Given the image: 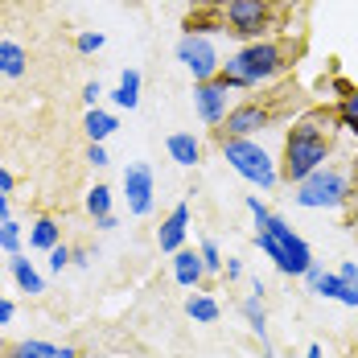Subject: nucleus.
<instances>
[{"mask_svg": "<svg viewBox=\"0 0 358 358\" xmlns=\"http://www.w3.org/2000/svg\"><path fill=\"white\" fill-rule=\"evenodd\" d=\"M334 124H338V111H309L292 124L285 141V157H280V181L296 185L309 173L325 169L329 152H334Z\"/></svg>", "mask_w": 358, "mask_h": 358, "instance_id": "nucleus-1", "label": "nucleus"}, {"mask_svg": "<svg viewBox=\"0 0 358 358\" xmlns=\"http://www.w3.org/2000/svg\"><path fill=\"white\" fill-rule=\"evenodd\" d=\"M292 54H296L292 45H285V41H272V37L248 41L239 54H231V58L222 62L218 83H222L227 91H255V87L272 83L280 71H288Z\"/></svg>", "mask_w": 358, "mask_h": 358, "instance_id": "nucleus-2", "label": "nucleus"}, {"mask_svg": "<svg viewBox=\"0 0 358 358\" xmlns=\"http://www.w3.org/2000/svg\"><path fill=\"white\" fill-rule=\"evenodd\" d=\"M218 148H222V157L231 161V169L243 181L259 185V189H276L280 185V165L272 161V152L264 144H255L251 136H222L218 132Z\"/></svg>", "mask_w": 358, "mask_h": 358, "instance_id": "nucleus-3", "label": "nucleus"}, {"mask_svg": "<svg viewBox=\"0 0 358 358\" xmlns=\"http://www.w3.org/2000/svg\"><path fill=\"white\" fill-rule=\"evenodd\" d=\"M292 202L305 206V210H334V206L350 202V178H346V169L325 165L317 173H309L305 181L292 185Z\"/></svg>", "mask_w": 358, "mask_h": 358, "instance_id": "nucleus-4", "label": "nucleus"}, {"mask_svg": "<svg viewBox=\"0 0 358 358\" xmlns=\"http://www.w3.org/2000/svg\"><path fill=\"white\" fill-rule=\"evenodd\" d=\"M222 25H231L235 37L259 41L272 25V4L268 0H227L222 4Z\"/></svg>", "mask_w": 358, "mask_h": 358, "instance_id": "nucleus-5", "label": "nucleus"}, {"mask_svg": "<svg viewBox=\"0 0 358 358\" xmlns=\"http://www.w3.org/2000/svg\"><path fill=\"white\" fill-rule=\"evenodd\" d=\"M178 62L194 74V83H210L222 74V58H218L215 41L206 34H185L178 41Z\"/></svg>", "mask_w": 358, "mask_h": 358, "instance_id": "nucleus-6", "label": "nucleus"}, {"mask_svg": "<svg viewBox=\"0 0 358 358\" xmlns=\"http://www.w3.org/2000/svg\"><path fill=\"white\" fill-rule=\"evenodd\" d=\"M272 120H276V108L272 103H259V99H248V103H239V108H231V115L222 120V136H251V132H259V128H272Z\"/></svg>", "mask_w": 358, "mask_h": 358, "instance_id": "nucleus-7", "label": "nucleus"}, {"mask_svg": "<svg viewBox=\"0 0 358 358\" xmlns=\"http://www.w3.org/2000/svg\"><path fill=\"white\" fill-rule=\"evenodd\" d=\"M152 194H157V178L144 161H132L124 169V198H128V210L136 218H144L152 210Z\"/></svg>", "mask_w": 358, "mask_h": 358, "instance_id": "nucleus-8", "label": "nucleus"}, {"mask_svg": "<svg viewBox=\"0 0 358 358\" xmlns=\"http://www.w3.org/2000/svg\"><path fill=\"white\" fill-rule=\"evenodd\" d=\"M194 108H198V120L206 128H218L227 115H231V91L210 78V83H194Z\"/></svg>", "mask_w": 358, "mask_h": 358, "instance_id": "nucleus-9", "label": "nucleus"}, {"mask_svg": "<svg viewBox=\"0 0 358 358\" xmlns=\"http://www.w3.org/2000/svg\"><path fill=\"white\" fill-rule=\"evenodd\" d=\"M259 231H268V235L285 248V255L292 259V268H296V276H305V272L313 268V251H309V243H305V239H301V235H296V231H292L280 215H272L264 227H259Z\"/></svg>", "mask_w": 358, "mask_h": 358, "instance_id": "nucleus-10", "label": "nucleus"}, {"mask_svg": "<svg viewBox=\"0 0 358 358\" xmlns=\"http://www.w3.org/2000/svg\"><path fill=\"white\" fill-rule=\"evenodd\" d=\"M185 231H189V202H178V206L169 210V218L157 227V248L169 251V255H178L181 243H185Z\"/></svg>", "mask_w": 358, "mask_h": 358, "instance_id": "nucleus-11", "label": "nucleus"}, {"mask_svg": "<svg viewBox=\"0 0 358 358\" xmlns=\"http://www.w3.org/2000/svg\"><path fill=\"white\" fill-rule=\"evenodd\" d=\"M243 317H248L251 334L264 342V358H272V346H268V313H264V285H259V280L251 288V296L243 301Z\"/></svg>", "mask_w": 358, "mask_h": 358, "instance_id": "nucleus-12", "label": "nucleus"}, {"mask_svg": "<svg viewBox=\"0 0 358 358\" xmlns=\"http://www.w3.org/2000/svg\"><path fill=\"white\" fill-rule=\"evenodd\" d=\"M8 358H78V350H74V346L41 342V338H25V342L8 346Z\"/></svg>", "mask_w": 358, "mask_h": 358, "instance_id": "nucleus-13", "label": "nucleus"}, {"mask_svg": "<svg viewBox=\"0 0 358 358\" xmlns=\"http://www.w3.org/2000/svg\"><path fill=\"white\" fill-rule=\"evenodd\" d=\"M173 276H178L181 288H198L202 285V276H206V268H202V255L198 251H185L181 248L173 255Z\"/></svg>", "mask_w": 358, "mask_h": 358, "instance_id": "nucleus-14", "label": "nucleus"}, {"mask_svg": "<svg viewBox=\"0 0 358 358\" xmlns=\"http://www.w3.org/2000/svg\"><path fill=\"white\" fill-rule=\"evenodd\" d=\"M8 272H13V280H17V288H21V292H29V296H41V292H45L41 272H37L25 255H8Z\"/></svg>", "mask_w": 358, "mask_h": 358, "instance_id": "nucleus-15", "label": "nucleus"}, {"mask_svg": "<svg viewBox=\"0 0 358 358\" xmlns=\"http://www.w3.org/2000/svg\"><path fill=\"white\" fill-rule=\"evenodd\" d=\"M120 128V120H115V111H103V108H91L83 115V132L91 136V144H103Z\"/></svg>", "mask_w": 358, "mask_h": 358, "instance_id": "nucleus-16", "label": "nucleus"}, {"mask_svg": "<svg viewBox=\"0 0 358 358\" xmlns=\"http://www.w3.org/2000/svg\"><path fill=\"white\" fill-rule=\"evenodd\" d=\"M29 66V54H25V45L21 41H8V37H0V74L4 78H21Z\"/></svg>", "mask_w": 358, "mask_h": 358, "instance_id": "nucleus-17", "label": "nucleus"}, {"mask_svg": "<svg viewBox=\"0 0 358 358\" xmlns=\"http://www.w3.org/2000/svg\"><path fill=\"white\" fill-rule=\"evenodd\" d=\"M165 148H169V157H173L178 165H198V161H202V144H198L194 132H173V136L165 141Z\"/></svg>", "mask_w": 358, "mask_h": 358, "instance_id": "nucleus-18", "label": "nucleus"}, {"mask_svg": "<svg viewBox=\"0 0 358 358\" xmlns=\"http://www.w3.org/2000/svg\"><path fill=\"white\" fill-rule=\"evenodd\" d=\"M313 292H317V296H325V301H342V305L358 309V292L342 285V276H338V272H322V280L313 285Z\"/></svg>", "mask_w": 358, "mask_h": 358, "instance_id": "nucleus-19", "label": "nucleus"}, {"mask_svg": "<svg viewBox=\"0 0 358 358\" xmlns=\"http://www.w3.org/2000/svg\"><path fill=\"white\" fill-rule=\"evenodd\" d=\"M111 95V103H115V108H136V103H141V71H124L120 74V87H115V91H108Z\"/></svg>", "mask_w": 358, "mask_h": 358, "instance_id": "nucleus-20", "label": "nucleus"}, {"mask_svg": "<svg viewBox=\"0 0 358 358\" xmlns=\"http://www.w3.org/2000/svg\"><path fill=\"white\" fill-rule=\"evenodd\" d=\"M29 243H34L37 251H54L62 243V227H58L54 218H37L34 227H29Z\"/></svg>", "mask_w": 358, "mask_h": 358, "instance_id": "nucleus-21", "label": "nucleus"}, {"mask_svg": "<svg viewBox=\"0 0 358 358\" xmlns=\"http://www.w3.org/2000/svg\"><path fill=\"white\" fill-rule=\"evenodd\" d=\"M185 313H189L194 322H202V325H215L218 317H222L218 301H215V296H206V292H194V296L185 301Z\"/></svg>", "mask_w": 358, "mask_h": 358, "instance_id": "nucleus-22", "label": "nucleus"}, {"mask_svg": "<svg viewBox=\"0 0 358 358\" xmlns=\"http://www.w3.org/2000/svg\"><path fill=\"white\" fill-rule=\"evenodd\" d=\"M87 215L91 218L111 215V185H91V194H87Z\"/></svg>", "mask_w": 358, "mask_h": 358, "instance_id": "nucleus-23", "label": "nucleus"}, {"mask_svg": "<svg viewBox=\"0 0 358 358\" xmlns=\"http://www.w3.org/2000/svg\"><path fill=\"white\" fill-rule=\"evenodd\" d=\"M338 124H342V128H350V132L358 136V87L342 99V103H338Z\"/></svg>", "mask_w": 358, "mask_h": 358, "instance_id": "nucleus-24", "label": "nucleus"}, {"mask_svg": "<svg viewBox=\"0 0 358 358\" xmlns=\"http://www.w3.org/2000/svg\"><path fill=\"white\" fill-rule=\"evenodd\" d=\"M0 248L8 251V255H21V222H0Z\"/></svg>", "mask_w": 358, "mask_h": 358, "instance_id": "nucleus-25", "label": "nucleus"}, {"mask_svg": "<svg viewBox=\"0 0 358 358\" xmlns=\"http://www.w3.org/2000/svg\"><path fill=\"white\" fill-rule=\"evenodd\" d=\"M198 255H202V268H206V272H222V264H227L215 239H202V248H198Z\"/></svg>", "mask_w": 358, "mask_h": 358, "instance_id": "nucleus-26", "label": "nucleus"}, {"mask_svg": "<svg viewBox=\"0 0 358 358\" xmlns=\"http://www.w3.org/2000/svg\"><path fill=\"white\" fill-rule=\"evenodd\" d=\"M103 45H108V37H103V34H91V29L74 37V50H78V54H99Z\"/></svg>", "mask_w": 358, "mask_h": 358, "instance_id": "nucleus-27", "label": "nucleus"}, {"mask_svg": "<svg viewBox=\"0 0 358 358\" xmlns=\"http://www.w3.org/2000/svg\"><path fill=\"white\" fill-rule=\"evenodd\" d=\"M71 259H74V251L66 248V243H58V248L50 251V268H54V272H62V268H66Z\"/></svg>", "mask_w": 358, "mask_h": 358, "instance_id": "nucleus-28", "label": "nucleus"}, {"mask_svg": "<svg viewBox=\"0 0 358 358\" xmlns=\"http://www.w3.org/2000/svg\"><path fill=\"white\" fill-rule=\"evenodd\" d=\"M248 210H251V215H255V227H264V222L272 218V210H268V206H264V202H259L255 194H248Z\"/></svg>", "mask_w": 358, "mask_h": 358, "instance_id": "nucleus-29", "label": "nucleus"}, {"mask_svg": "<svg viewBox=\"0 0 358 358\" xmlns=\"http://www.w3.org/2000/svg\"><path fill=\"white\" fill-rule=\"evenodd\" d=\"M338 276H342V285H346V288H355V292H358V264H355V259H346V264L338 268Z\"/></svg>", "mask_w": 358, "mask_h": 358, "instance_id": "nucleus-30", "label": "nucleus"}, {"mask_svg": "<svg viewBox=\"0 0 358 358\" xmlns=\"http://www.w3.org/2000/svg\"><path fill=\"white\" fill-rule=\"evenodd\" d=\"M103 95H108V91H103L99 83H87V87H83V99H87V108H99V99H103Z\"/></svg>", "mask_w": 358, "mask_h": 358, "instance_id": "nucleus-31", "label": "nucleus"}, {"mask_svg": "<svg viewBox=\"0 0 358 358\" xmlns=\"http://www.w3.org/2000/svg\"><path fill=\"white\" fill-rule=\"evenodd\" d=\"M322 91H334V95H342V99H346V95H350L355 87H350L346 78H329V83H325V78H322Z\"/></svg>", "mask_w": 358, "mask_h": 358, "instance_id": "nucleus-32", "label": "nucleus"}, {"mask_svg": "<svg viewBox=\"0 0 358 358\" xmlns=\"http://www.w3.org/2000/svg\"><path fill=\"white\" fill-rule=\"evenodd\" d=\"M87 161H91L95 169H103V165H108V148H103V144H91V148H87Z\"/></svg>", "mask_w": 358, "mask_h": 358, "instance_id": "nucleus-33", "label": "nucleus"}, {"mask_svg": "<svg viewBox=\"0 0 358 358\" xmlns=\"http://www.w3.org/2000/svg\"><path fill=\"white\" fill-rule=\"evenodd\" d=\"M222 272H227V280H239V276H243V264H239V259H227Z\"/></svg>", "mask_w": 358, "mask_h": 358, "instance_id": "nucleus-34", "label": "nucleus"}, {"mask_svg": "<svg viewBox=\"0 0 358 358\" xmlns=\"http://www.w3.org/2000/svg\"><path fill=\"white\" fill-rule=\"evenodd\" d=\"M13 313H17V309H13V301H4V296H0V325L13 322Z\"/></svg>", "mask_w": 358, "mask_h": 358, "instance_id": "nucleus-35", "label": "nucleus"}, {"mask_svg": "<svg viewBox=\"0 0 358 358\" xmlns=\"http://www.w3.org/2000/svg\"><path fill=\"white\" fill-rule=\"evenodd\" d=\"M91 259H95L91 251H87V248H78V251H74V259H71V264H78V268H91Z\"/></svg>", "mask_w": 358, "mask_h": 358, "instance_id": "nucleus-36", "label": "nucleus"}, {"mask_svg": "<svg viewBox=\"0 0 358 358\" xmlns=\"http://www.w3.org/2000/svg\"><path fill=\"white\" fill-rule=\"evenodd\" d=\"M13 185H17V178L8 169H0V194H13Z\"/></svg>", "mask_w": 358, "mask_h": 358, "instance_id": "nucleus-37", "label": "nucleus"}, {"mask_svg": "<svg viewBox=\"0 0 358 358\" xmlns=\"http://www.w3.org/2000/svg\"><path fill=\"white\" fill-rule=\"evenodd\" d=\"M95 227H99V231H115V215H103V218H95Z\"/></svg>", "mask_w": 358, "mask_h": 358, "instance_id": "nucleus-38", "label": "nucleus"}, {"mask_svg": "<svg viewBox=\"0 0 358 358\" xmlns=\"http://www.w3.org/2000/svg\"><path fill=\"white\" fill-rule=\"evenodd\" d=\"M317 280H322V268H317V264H313V268H309V272H305V285L313 288V285H317Z\"/></svg>", "mask_w": 358, "mask_h": 358, "instance_id": "nucleus-39", "label": "nucleus"}, {"mask_svg": "<svg viewBox=\"0 0 358 358\" xmlns=\"http://www.w3.org/2000/svg\"><path fill=\"white\" fill-rule=\"evenodd\" d=\"M8 218H13L8 215V194H0V222H8Z\"/></svg>", "mask_w": 358, "mask_h": 358, "instance_id": "nucleus-40", "label": "nucleus"}, {"mask_svg": "<svg viewBox=\"0 0 358 358\" xmlns=\"http://www.w3.org/2000/svg\"><path fill=\"white\" fill-rule=\"evenodd\" d=\"M305 358H325V355H322V346H317V342H313V346H309V350H305Z\"/></svg>", "mask_w": 358, "mask_h": 358, "instance_id": "nucleus-41", "label": "nucleus"}]
</instances>
